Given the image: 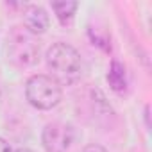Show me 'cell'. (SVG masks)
Segmentation results:
<instances>
[{
  "instance_id": "cell-1",
  "label": "cell",
  "mask_w": 152,
  "mask_h": 152,
  "mask_svg": "<svg viewBox=\"0 0 152 152\" xmlns=\"http://www.w3.org/2000/svg\"><path fill=\"white\" fill-rule=\"evenodd\" d=\"M47 64L52 70L54 81L61 86H72L81 79L83 61L81 54L68 43H54L47 50Z\"/></svg>"
},
{
  "instance_id": "cell-2",
  "label": "cell",
  "mask_w": 152,
  "mask_h": 152,
  "mask_svg": "<svg viewBox=\"0 0 152 152\" xmlns=\"http://www.w3.org/2000/svg\"><path fill=\"white\" fill-rule=\"evenodd\" d=\"M25 97L29 100V104L36 109H52L56 107L61 99H63V91L61 86L48 75H32L25 84Z\"/></svg>"
},
{
  "instance_id": "cell-3",
  "label": "cell",
  "mask_w": 152,
  "mask_h": 152,
  "mask_svg": "<svg viewBox=\"0 0 152 152\" xmlns=\"http://www.w3.org/2000/svg\"><path fill=\"white\" fill-rule=\"evenodd\" d=\"M7 56L16 66H32L39 59V43L27 29L15 27L7 39Z\"/></svg>"
},
{
  "instance_id": "cell-4",
  "label": "cell",
  "mask_w": 152,
  "mask_h": 152,
  "mask_svg": "<svg viewBox=\"0 0 152 152\" xmlns=\"http://www.w3.org/2000/svg\"><path fill=\"white\" fill-rule=\"evenodd\" d=\"M73 141V127L61 122H52L45 125L41 134V143L47 152H66Z\"/></svg>"
},
{
  "instance_id": "cell-5",
  "label": "cell",
  "mask_w": 152,
  "mask_h": 152,
  "mask_svg": "<svg viewBox=\"0 0 152 152\" xmlns=\"http://www.w3.org/2000/svg\"><path fill=\"white\" fill-rule=\"evenodd\" d=\"M23 25L31 34H43L50 25V18L47 11L39 6H27L23 13Z\"/></svg>"
},
{
  "instance_id": "cell-6",
  "label": "cell",
  "mask_w": 152,
  "mask_h": 152,
  "mask_svg": "<svg viewBox=\"0 0 152 152\" xmlns=\"http://www.w3.org/2000/svg\"><path fill=\"white\" fill-rule=\"evenodd\" d=\"M107 83L116 93L125 91V88H127V73H125V66L120 61L111 63L109 72H107Z\"/></svg>"
},
{
  "instance_id": "cell-7",
  "label": "cell",
  "mask_w": 152,
  "mask_h": 152,
  "mask_svg": "<svg viewBox=\"0 0 152 152\" xmlns=\"http://www.w3.org/2000/svg\"><path fill=\"white\" fill-rule=\"evenodd\" d=\"M77 7H79V2H72V0L52 2V11L56 13V16H57L61 25H70L73 22V16H75Z\"/></svg>"
},
{
  "instance_id": "cell-8",
  "label": "cell",
  "mask_w": 152,
  "mask_h": 152,
  "mask_svg": "<svg viewBox=\"0 0 152 152\" xmlns=\"http://www.w3.org/2000/svg\"><path fill=\"white\" fill-rule=\"evenodd\" d=\"M83 152H107L102 145H97V143H91V145H86Z\"/></svg>"
},
{
  "instance_id": "cell-9",
  "label": "cell",
  "mask_w": 152,
  "mask_h": 152,
  "mask_svg": "<svg viewBox=\"0 0 152 152\" xmlns=\"http://www.w3.org/2000/svg\"><path fill=\"white\" fill-rule=\"evenodd\" d=\"M0 152H13L11 147H9V143L4 138H0Z\"/></svg>"
},
{
  "instance_id": "cell-10",
  "label": "cell",
  "mask_w": 152,
  "mask_h": 152,
  "mask_svg": "<svg viewBox=\"0 0 152 152\" xmlns=\"http://www.w3.org/2000/svg\"><path fill=\"white\" fill-rule=\"evenodd\" d=\"M16 152H34V150H31V148H18Z\"/></svg>"
}]
</instances>
